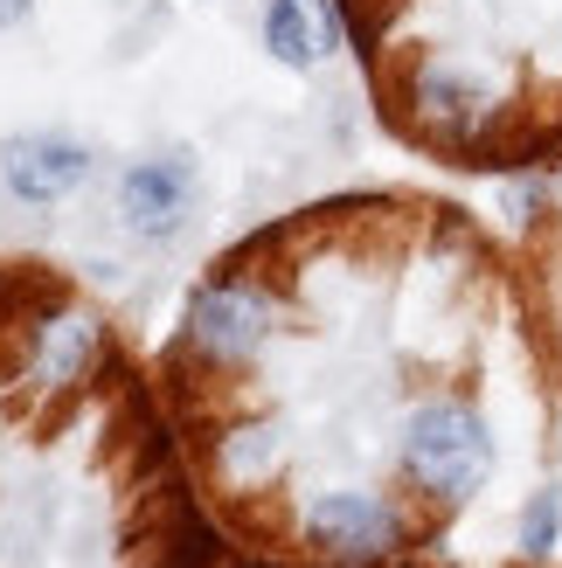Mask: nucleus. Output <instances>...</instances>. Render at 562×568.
<instances>
[{"instance_id":"f8f14e48","label":"nucleus","mask_w":562,"mask_h":568,"mask_svg":"<svg viewBox=\"0 0 562 568\" xmlns=\"http://www.w3.org/2000/svg\"><path fill=\"white\" fill-rule=\"evenodd\" d=\"M21 8H28V0H0V28H8V21H14Z\"/></svg>"},{"instance_id":"6e6552de","label":"nucleus","mask_w":562,"mask_h":568,"mask_svg":"<svg viewBox=\"0 0 562 568\" xmlns=\"http://www.w3.org/2000/svg\"><path fill=\"white\" fill-rule=\"evenodd\" d=\"M333 8L327 0H271V21H264V42L278 49V63L292 70H313L333 55Z\"/></svg>"},{"instance_id":"39448f33","label":"nucleus","mask_w":562,"mask_h":568,"mask_svg":"<svg viewBox=\"0 0 562 568\" xmlns=\"http://www.w3.org/2000/svg\"><path fill=\"white\" fill-rule=\"evenodd\" d=\"M91 174V153L77 139H56V132H28L0 146V181H8L21 202H63V194Z\"/></svg>"},{"instance_id":"9b49d317","label":"nucleus","mask_w":562,"mask_h":568,"mask_svg":"<svg viewBox=\"0 0 562 568\" xmlns=\"http://www.w3.org/2000/svg\"><path fill=\"white\" fill-rule=\"evenodd\" d=\"M222 568H278V561H264V555H230Z\"/></svg>"},{"instance_id":"1a4fd4ad","label":"nucleus","mask_w":562,"mask_h":568,"mask_svg":"<svg viewBox=\"0 0 562 568\" xmlns=\"http://www.w3.org/2000/svg\"><path fill=\"white\" fill-rule=\"evenodd\" d=\"M230 471H237V478H271V471H278V430H271V423H258V430H237Z\"/></svg>"},{"instance_id":"7ed1b4c3","label":"nucleus","mask_w":562,"mask_h":568,"mask_svg":"<svg viewBox=\"0 0 562 568\" xmlns=\"http://www.w3.org/2000/svg\"><path fill=\"white\" fill-rule=\"evenodd\" d=\"M188 339L215 361H250L271 339V298L264 284H237V277H215L194 292L188 305Z\"/></svg>"},{"instance_id":"ddd939ff","label":"nucleus","mask_w":562,"mask_h":568,"mask_svg":"<svg viewBox=\"0 0 562 568\" xmlns=\"http://www.w3.org/2000/svg\"><path fill=\"white\" fill-rule=\"evenodd\" d=\"M333 568H375V561H333Z\"/></svg>"},{"instance_id":"9d476101","label":"nucleus","mask_w":562,"mask_h":568,"mask_svg":"<svg viewBox=\"0 0 562 568\" xmlns=\"http://www.w3.org/2000/svg\"><path fill=\"white\" fill-rule=\"evenodd\" d=\"M555 527H562V499L535 493V506H528V520H521V548L528 555H549L555 548Z\"/></svg>"},{"instance_id":"423d86ee","label":"nucleus","mask_w":562,"mask_h":568,"mask_svg":"<svg viewBox=\"0 0 562 568\" xmlns=\"http://www.w3.org/2000/svg\"><path fill=\"white\" fill-rule=\"evenodd\" d=\"M188 194H194V174L181 160H139L132 174L119 181V202L132 215V230H147V236H167L181 222L188 209Z\"/></svg>"},{"instance_id":"f257e3e1","label":"nucleus","mask_w":562,"mask_h":568,"mask_svg":"<svg viewBox=\"0 0 562 568\" xmlns=\"http://www.w3.org/2000/svg\"><path fill=\"white\" fill-rule=\"evenodd\" d=\"M486 465H493V444H486V423L472 409H459V403L417 409L410 444H403V471L431 499H465L486 478Z\"/></svg>"},{"instance_id":"20e7f679","label":"nucleus","mask_w":562,"mask_h":568,"mask_svg":"<svg viewBox=\"0 0 562 568\" xmlns=\"http://www.w3.org/2000/svg\"><path fill=\"white\" fill-rule=\"evenodd\" d=\"M305 534L327 548V561H382L397 548V514L375 493H327L305 506Z\"/></svg>"},{"instance_id":"0eeeda50","label":"nucleus","mask_w":562,"mask_h":568,"mask_svg":"<svg viewBox=\"0 0 562 568\" xmlns=\"http://www.w3.org/2000/svg\"><path fill=\"white\" fill-rule=\"evenodd\" d=\"M98 320L91 312H49V326L36 333V382L42 388H70L91 375V361H98Z\"/></svg>"},{"instance_id":"f03ea898","label":"nucleus","mask_w":562,"mask_h":568,"mask_svg":"<svg viewBox=\"0 0 562 568\" xmlns=\"http://www.w3.org/2000/svg\"><path fill=\"white\" fill-rule=\"evenodd\" d=\"M237 548L222 541V527L194 506L181 486L147 493V520H139V568H222Z\"/></svg>"}]
</instances>
